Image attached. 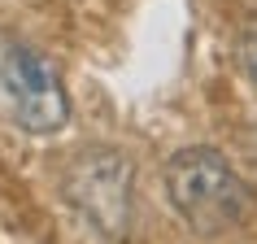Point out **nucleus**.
Listing matches in <instances>:
<instances>
[{"label":"nucleus","mask_w":257,"mask_h":244,"mask_svg":"<svg viewBox=\"0 0 257 244\" xmlns=\"http://www.w3.org/2000/svg\"><path fill=\"white\" fill-rule=\"evenodd\" d=\"M66 196L105 235H126L131 227V162L113 149H87L66 175Z\"/></svg>","instance_id":"nucleus-3"},{"label":"nucleus","mask_w":257,"mask_h":244,"mask_svg":"<svg viewBox=\"0 0 257 244\" xmlns=\"http://www.w3.org/2000/svg\"><path fill=\"white\" fill-rule=\"evenodd\" d=\"M235 57H240V66L248 79H257V9L244 18L240 27V40H235Z\"/></svg>","instance_id":"nucleus-4"},{"label":"nucleus","mask_w":257,"mask_h":244,"mask_svg":"<svg viewBox=\"0 0 257 244\" xmlns=\"http://www.w3.org/2000/svg\"><path fill=\"white\" fill-rule=\"evenodd\" d=\"M0 96L31 136H53L70 122V96L57 66L18 40H0Z\"/></svg>","instance_id":"nucleus-2"},{"label":"nucleus","mask_w":257,"mask_h":244,"mask_svg":"<svg viewBox=\"0 0 257 244\" xmlns=\"http://www.w3.org/2000/svg\"><path fill=\"white\" fill-rule=\"evenodd\" d=\"M166 196L196 235H227L253 214V188L218 149H179L166 162Z\"/></svg>","instance_id":"nucleus-1"}]
</instances>
